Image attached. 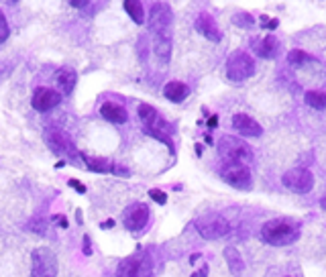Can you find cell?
I'll use <instances>...</instances> for the list:
<instances>
[{
	"label": "cell",
	"instance_id": "1",
	"mask_svg": "<svg viewBox=\"0 0 326 277\" xmlns=\"http://www.w3.org/2000/svg\"><path fill=\"white\" fill-rule=\"evenodd\" d=\"M261 239L269 245L284 247V245H290L298 239V226L288 222V220H271V222L263 224Z\"/></svg>",
	"mask_w": 326,
	"mask_h": 277
},
{
	"label": "cell",
	"instance_id": "17",
	"mask_svg": "<svg viewBox=\"0 0 326 277\" xmlns=\"http://www.w3.org/2000/svg\"><path fill=\"white\" fill-rule=\"evenodd\" d=\"M153 53H155V57H157V61L161 65L169 63V57H171V37H169V33L155 35V39H153Z\"/></svg>",
	"mask_w": 326,
	"mask_h": 277
},
{
	"label": "cell",
	"instance_id": "3",
	"mask_svg": "<svg viewBox=\"0 0 326 277\" xmlns=\"http://www.w3.org/2000/svg\"><path fill=\"white\" fill-rule=\"evenodd\" d=\"M255 74V61L245 51H235L226 61V76L232 82H245L253 78Z\"/></svg>",
	"mask_w": 326,
	"mask_h": 277
},
{
	"label": "cell",
	"instance_id": "23",
	"mask_svg": "<svg viewBox=\"0 0 326 277\" xmlns=\"http://www.w3.org/2000/svg\"><path fill=\"white\" fill-rule=\"evenodd\" d=\"M125 10L137 25L145 22V10H143V4L139 0H125Z\"/></svg>",
	"mask_w": 326,
	"mask_h": 277
},
{
	"label": "cell",
	"instance_id": "24",
	"mask_svg": "<svg viewBox=\"0 0 326 277\" xmlns=\"http://www.w3.org/2000/svg\"><path fill=\"white\" fill-rule=\"evenodd\" d=\"M304 100H306L308 106H312V108H316V110H324L326 108V94L320 92V90H310V92H306Z\"/></svg>",
	"mask_w": 326,
	"mask_h": 277
},
{
	"label": "cell",
	"instance_id": "9",
	"mask_svg": "<svg viewBox=\"0 0 326 277\" xmlns=\"http://www.w3.org/2000/svg\"><path fill=\"white\" fill-rule=\"evenodd\" d=\"M169 25H171V8L167 4H163V2L151 4V10H149V29L155 35H161V33H169Z\"/></svg>",
	"mask_w": 326,
	"mask_h": 277
},
{
	"label": "cell",
	"instance_id": "33",
	"mask_svg": "<svg viewBox=\"0 0 326 277\" xmlns=\"http://www.w3.org/2000/svg\"><path fill=\"white\" fill-rule=\"evenodd\" d=\"M208 275V265H204L200 271H198V277H206Z\"/></svg>",
	"mask_w": 326,
	"mask_h": 277
},
{
	"label": "cell",
	"instance_id": "13",
	"mask_svg": "<svg viewBox=\"0 0 326 277\" xmlns=\"http://www.w3.org/2000/svg\"><path fill=\"white\" fill-rule=\"evenodd\" d=\"M137 112H139V121L145 125V131H161V133H167V135H169V127L165 125V121L159 117V112H157L153 106L141 104Z\"/></svg>",
	"mask_w": 326,
	"mask_h": 277
},
{
	"label": "cell",
	"instance_id": "4",
	"mask_svg": "<svg viewBox=\"0 0 326 277\" xmlns=\"http://www.w3.org/2000/svg\"><path fill=\"white\" fill-rule=\"evenodd\" d=\"M196 228L200 233L202 239L206 241H216V239H222L224 235L230 233V224L226 218L218 216V214H210V216H204L196 222Z\"/></svg>",
	"mask_w": 326,
	"mask_h": 277
},
{
	"label": "cell",
	"instance_id": "29",
	"mask_svg": "<svg viewBox=\"0 0 326 277\" xmlns=\"http://www.w3.org/2000/svg\"><path fill=\"white\" fill-rule=\"evenodd\" d=\"M67 183H69L72 188H76L80 194H86V186H84V183H80L78 179H67Z\"/></svg>",
	"mask_w": 326,
	"mask_h": 277
},
{
	"label": "cell",
	"instance_id": "10",
	"mask_svg": "<svg viewBox=\"0 0 326 277\" xmlns=\"http://www.w3.org/2000/svg\"><path fill=\"white\" fill-rule=\"evenodd\" d=\"M123 222H125V226H127L129 230H141V228L149 222V208H147V204L137 202V204L129 206V208L125 210Z\"/></svg>",
	"mask_w": 326,
	"mask_h": 277
},
{
	"label": "cell",
	"instance_id": "16",
	"mask_svg": "<svg viewBox=\"0 0 326 277\" xmlns=\"http://www.w3.org/2000/svg\"><path fill=\"white\" fill-rule=\"evenodd\" d=\"M100 114H102V119H106L108 123H114V125H123L129 119L125 106H121L117 102H104L100 106Z\"/></svg>",
	"mask_w": 326,
	"mask_h": 277
},
{
	"label": "cell",
	"instance_id": "36",
	"mask_svg": "<svg viewBox=\"0 0 326 277\" xmlns=\"http://www.w3.org/2000/svg\"><path fill=\"white\" fill-rule=\"evenodd\" d=\"M200 259V255H192V259H190V263H196Z\"/></svg>",
	"mask_w": 326,
	"mask_h": 277
},
{
	"label": "cell",
	"instance_id": "25",
	"mask_svg": "<svg viewBox=\"0 0 326 277\" xmlns=\"http://www.w3.org/2000/svg\"><path fill=\"white\" fill-rule=\"evenodd\" d=\"M288 59H290V63H292V65L300 67V65H304V63L310 59V55H308V53H304V51H300V49H294V51H290V53H288Z\"/></svg>",
	"mask_w": 326,
	"mask_h": 277
},
{
	"label": "cell",
	"instance_id": "19",
	"mask_svg": "<svg viewBox=\"0 0 326 277\" xmlns=\"http://www.w3.org/2000/svg\"><path fill=\"white\" fill-rule=\"evenodd\" d=\"M188 94H190V88L183 84V82H177V80H173V82H167L165 84V88H163V96L167 98V100H171V102H183L185 98H188Z\"/></svg>",
	"mask_w": 326,
	"mask_h": 277
},
{
	"label": "cell",
	"instance_id": "37",
	"mask_svg": "<svg viewBox=\"0 0 326 277\" xmlns=\"http://www.w3.org/2000/svg\"><path fill=\"white\" fill-rule=\"evenodd\" d=\"M320 206H322V208H324V210H326V196H324V198H322V200H320Z\"/></svg>",
	"mask_w": 326,
	"mask_h": 277
},
{
	"label": "cell",
	"instance_id": "14",
	"mask_svg": "<svg viewBox=\"0 0 326 277\" xmlns=\"http://www.w3.org/2000/svg\"><path fill=\"white\" fill-rule=\"evenodd\" d=\"M232 129L243 137H261V133H263L261 125L245 112H237L232 117Z\"/></svg>",
	"mask_w": 326,
	"mask_h": 277
},
{
	"label": "cell",
	"instance_id": "30",
	"mask_svg": "<svg viewBox=\"0 0 326 277\" xmlns=\"http://www.w3.org/2000/svg\"><path fill=\"white\" fill-rule=\"evenodd\" d=\"M84 253H86V255H92V247H90V239H88V237H84Z\"/></svg>",
	"mask_w": 326,
	"mask_h": 277
},
{
	"label": "cell",
	"instance_id": "26",
	"mask_svg": "<svg viewBox=\"0 0 326 277\" xmlns=\"http://www.w3.org/2000/svg\"><path fill=\"white\" fill-rule=\"evenodd\" d=\"M149 196H151V200L153 202H157V204H167V194L161 192V190H149Z\"/></svg>",
	"mask_w": 326,
	"mask_h": 277
},
{
	"label": "cell",
	"instance_id": "2",
	"mask_svg": "<svg viewBox=\"0 0 326 277\" xmlns=\"http://www.w3.org/2000/svg\"><path fill=\"white\" fill-rule=\"evenodd\" d=\"M218 153L224 157V161H237V163H243L247 167L253 161L251 147L239 137H230V135H224L218 141Z\"/></svg>",
	"mask_w": 326,
	"mask_h": 277
},
{
	"label": "cell",
	"instance_id": "20",
	"mask_svg": "<svg viewBox=\"0 0 326 277\" xmlns=\"http://www.w3.org/2000/svg\"><path fill=\"white\" fill-rule=\"evenodd\" d=\"M224 259H226V263H228V269H230V273L232 275H241L243 271H245V263H243V257H241V253L235 249V247H226L224 249Z\"/></svg>",
	"mask_w": 326,
	"mask_h": 277
},
{
	"label": "cell",
	"instance_id": "7",
	"mask_svg": "<svg viewBox=\"0 0 326 277\" xmlns=\"http://www.w3.org/2000/svg\"><path fill=\"white\" fill-rule=\"evenodd\" d=\"M282 181L288 190H292L296 194H308L314 188V175L306 167H294V169L286 171Z\"/></svg>",
	"mask_w": 326,
	"mask_h": 277
},
{
	"label": "cell",
	"instance_id": "12",
	"mask_svg": "<svg viewBox=\"0 0 326 277\" xmlns=\"http://www.w3.org/2000/svg\"><path fill=\"white\" fill-rule=\"evenodd\" d=\"M59 102H61V94L57 90H51V88H37L33 92V98H31L33 108L39 112H47L53 106H57Z\"/></svg>",
	"mask_w": 326,
	"mask_h": 277
},
{
	"label": "cell",
	"instance_id": "31",
	"mask_svg": "<svg viewBox=\"0 0 326 277\" xmlns=\"http://www.w3.org/2000/svg\"><path fill=\"white\" fill-rule=\"evenodd\" d=\"M72 6H76V8H82V6H86L88 4V0H74V2H69Z\"/></svg>",
	"mask_w": 326,
	"mask_h": 277
},
{
	"label": "cell",
	"instance_id": "21",
	"mask_svg": "<svg viewBox=\"0 0 326 277\" xmlns=\"http://www.w3.org/2000/svg\"><path fill=\"white\" fill-rule=\"evenodd\" d=\"M84 161H86V167L96 171V173H108L112 171V161L104 159V157H90V155H84Z\"/></svg>",
	"mask_w": 326,
	"mask_h": 277
},
{
	"label": "cell",
	"instance_id": "32",
	"mask_svg": "<svg viewBox=\"0 0 326 277\" xmlns=\"http://www.w3.org/2000/svg\"><path fill=\"white\" fill-rule=\"evenodd\" d=\"M216 123H218V119H216V117H210V121H208V127H210V129H214V127H216Z\"/></svg>",
	"mask_w": 326,
	"mask_h": 277
},
{
	"label": "cell",
	"instance_id": "34",
	"mask_svg": "<svg viewBox=\"0 0 326 277\" xmlns=\"http://www.w3.org/2000/svg\"><path fill=\"white\" fill-rule=\"evenodd\" d=\"M59 224H61V228H65V226H67V222H65V218H59Z\"/></svg>",
	"mask_w": 326,
	"mask_h": 277
},
{
	"label": "cell",
	"instance_id": "11",
	"mask_svg": "<svg viewBox=\"0 0 326 277\" xmlns=\"http://www.w3.org/2000/svg\"><path fill=\"white\" fill-rule=\"evenodd\" d=\"M45 141H47V145L51 147L53 153H59V155L61 153H65V155H74L76 153L74 141L61 129H47L45 131Z\"/></svg>",
	"mask_w": 326,
	"mask_h": 277
},
{
	"label": "cell",
	"instance_id": "15",
	"mask_svg": "<svg viewBox=\"0 0 326 277\" xmlns=\"http://www.w3.org/2000/svg\"><path fill=\"white\" fill-rule=\"evenodd\" d=\"M196 31L200 35H204L206 39L214 41V43L220 41V31H218V27H216V22H214V18L210 14H200L196 18Z\"/></svg>",
	"mask_w": 326,
	"mask_h": 277
},
{
	"label": "cell",
	"instance_id": "18",
	"mask_svg": "<svg viewBox=\"0 0 326 277\" xmlns=\"http://www.w3.org/2000/svg\"><path fill=\"white\" fill-rule=\"evenodd\" d=\"M55 82H57L59 94H72V90L76 88V82H78V74L72 67H61L55 76Z\"/></svg>",
	"mask_w": 326,
	"mask_h": 277
},
{
	"label": "cell",
	"instance_id": "38",
	"mask_svg": "<svg viewBox=\"0 0 326 277\" xmlns=\"http://www.w3.org/2000/svg\"><path fill=\"white\" fill-rule=\"evenodd\" d=\"M192 277H198V273H194V275H192Z\"/></svg>",
	"mask_w": 326,
	"mask_h": 277
},
{
	"label": "cell",
	"instance_id": "6",
	"mask_svg": "<svg viewBox=\"0 0 326 277\" xmlns=\"http://www.w3.org/2000/svg\"><path fill=\"white\" fill-rule=\"evenodd\" d=\"M220 175L222 179L232 186V188H241V190H247L251 188V171L247 165L243 163H237V161H224L222 167H220Z\"/></svg>",
	"mask_w": 326,
	"mask_h": 277
},
{
	"label": "cell",
	"instance_id": "35",
	"mask_svg": "<svg viewBox=\"0 0 326 277\" xmlns=\"http://www.w3.org/2000/svg\"><path fill=\"white\" fill-rule=\"evenodd\" d=\"M112 224H114V222H112V220H108V222H104V224H102V226H104V228H110V226H112Z\"/></svg>",
	"mask_w": 326,
	"mask_h": 277
},
{
	"label": "cell",
	"instance_id": "22",
	"mask_svg": "<svg viewBox=\"0 0 326 277\" xmlns=\"http://www.w3.org/2000/svg\"><path fill=\"white\" fill-rule=\"evenodd\" d=\"M277 49H280V43H277V39L273 37V35H267L263 41H261V45H259V55L263 57V59H273L275 55H277Z\"/></svg>",
	"mask_w": 326,
	"mask_h": 277
},
{
	"label": "cell",
	"instance_id": "28",
	"mask_svg": "<svg viewBox=\"0 0 326 277\" xmlns=\"http://www.w3.org/2000/svg\"><path fill=\"white\" fill-rule=\"evenodd\" d=\"M112 173H117V175H123V177H129L131 175V171L127 169V167H121V165H112Z\"/></svg>",
	"mask_w": 326,
	"mask_h": 277
},
{
	"label": "cell",
	"instance_id": "27",
	"mask_svg": "<svg viewBox=\"0 0 326 277\" xmlns=\"http://www.w3.org/2000/svg\"><path fill=\"white\" fill-rule=\"evenodd\" d=\"M8 33H10V29H8V22H6L4 14L0 12V43H4V41L8 39Z\"/></svg>",
	"mask_w": 326,
	"mask_h": 277
},
{
	"label": "cell",
	"instance_id": "8",
	"mask_svg": "<svg viewBox=\"0 0 326 277\" xmlns=\"http://www.w3.org/2000/svg\"><path fill=\"white\" fill-rule=\"evenodd\" d=\"M153 273V263L147 255H137L129 257L119 263L117 277H151Z\"/></svg>",
	"mask_w": 326,
	"mask_h": 277
},
{
	"label": "cell",
	"instance_id": "5",
	"mask_svg": "<svg viewBox=\"0 0 326 277\" xmlns=\"http://www.w3.org/2000/svg\"><path fill=\"white\" fill-rule=\"evenodd\" d=\"M31 277H57V257L51 249L39 247L33 251V269Z\"/></svg>",
	"mask_w": 326,
	"mask_h": 277
}]
</instances>
